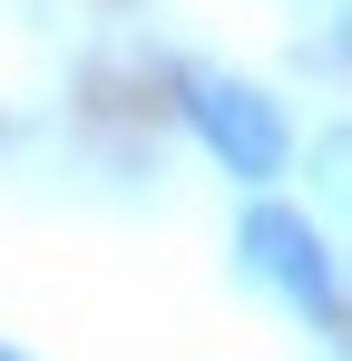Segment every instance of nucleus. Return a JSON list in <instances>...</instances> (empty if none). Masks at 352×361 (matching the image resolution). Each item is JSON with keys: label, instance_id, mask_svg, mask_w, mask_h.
I'll return each mask as SVG.
<instances>
[{"label": "nucleus", "instance_id": "nucleus-3", "mask_svg": "<svg viewBox=\"0 0 352 361\" xmlns=\"http://www.w3.org/2000/svg\"><path fill=\"white\" fill-rule=\"evenodd\" d=\"M0 361H20V352H0Z\"/></svg>", "mask_w": 352, "mask_h": 361}, {"label": "nucleus", "instance_id": "nucleus-1", "mask_svg": "<svg viewBox=\"0 0 352 361\" xmlns=\"http://www.w3.org/2000/svg\"><path fill=\"white\" fill-rule=\"evenodd\" d=\"M186 127L206 137V157L245 185H274L293 166V127L284 108L254 88V78H216V68H186Z\"/></svg>", "mask_w": 352, "mask_h": 361}, {"label": "nucleus", "instance_id": "nucleus-2", "mask_svg": "<svg viewBox=\"0 0 352 361\" xmlns=\"http://www.w3.org/2000/svg\"><path fill=\"white\" fill-rule=\"evenodd\" d=\"M245 264L293 302V312H313V332H343V283H333V254L323 235L293 215V205H254L245 215Z\"/></svg>", "mask_w": 352, "mask_h": 361}]
</instances>
